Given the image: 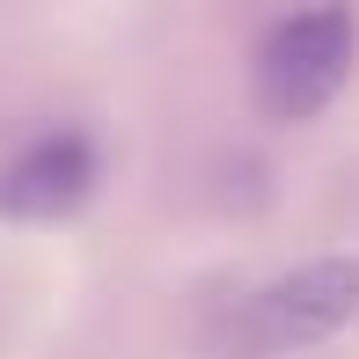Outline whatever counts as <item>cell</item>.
Returning <instances> with one entry per match:
<instances>
[{
	"mask_svg": "<svg viewBox=\"0 0 359 359\" xmlns=\"http://www.w3.org/2000/svg\"><path fill=\"white\" fill-rule=\"evenodd\" d=\"M95 191V147L81 133H44L0 169V220H67Z\"/></svg>",
	"mask_w": 359,
	"mask_h": 359,
	"instance_id": "obj_3",
	"label": "cell"
},
{
	"mask_svg": "<svg viewBox=\"0 0 359 359\" xmlns=\"http://www.w3.org/2000/svg\"><path fill=\"white\" fill-rule=\"evenodd\" d=\"M359 59V15L345 0H308L286 22H271L264 52H257V103L279 125H308L337 103Z\"/></svg>",
	"mask_w": 359,
	"mask_h": 359,
	"instance_id": "obj_2",
	"label": "cell"
},
{
	"mask_svg": "<svg viewBox=\"0 0 359 359\" xmlns=\"http://www.w3.org/2000/svg\"><path fill=\"white\" fill-rule=\"evenodd\" d=\"M345 323H359V257H316L257 286L250 301H235V316L220 323V345L235 359H279L337 337Z\"/></svg>",
	"mask_w": 359,
	"mask_h": 359,
	"instance_id": "obj_1",
	"label": "cell"
}]
</instances>
